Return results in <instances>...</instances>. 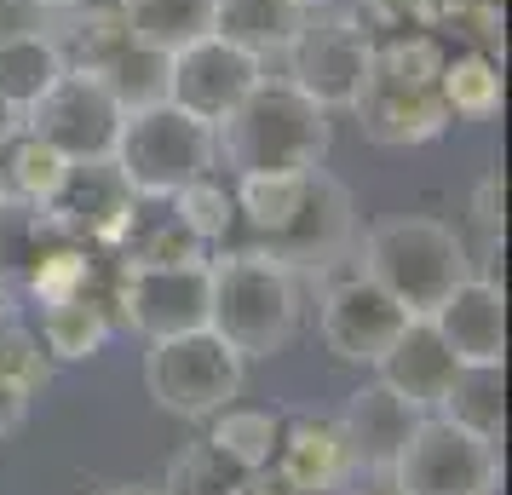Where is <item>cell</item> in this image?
<instances>
[{
    "instance_id": "4dcf8cb0",
    "label": "cell",
    "mask_w": 512,
    "mask_h": 495,
    "mask_svg": "<svg viewBox=\"0 0 512 495\" xmlns=\"http://www.w3.org/2000/svg\"><path fill=\"white\" fill-rule=\"evenodd\" d=\"M173 208L185 219V231L213 248V242H225L236 231V190H225L219 173H202V179H190V185L173 190Z\"/></svg>"
},
{
    "instance_id": "7c38bea8",
    "label": "cell",
    "mask_w": 512,
    "mask_h": 495,
    "mask_svg": "<svg viewBox=\"0 0 512 495\" xmlns=\"http://www.w3.org/2000/svg\"><path fill=\"white\" fill-rule=\"evenodd\" d=\"M369 47L374 41L351 18L311 12L294 35V47H288V81L323 110H351V98L369 75Z\"/></svg>"
},
{
    "instance_id": "44dd1931",
    "label": "cell",
    "mask_w": 512,
    "mask_h": 495,
    "mask_svg": "<svg viewBox=\"0 0 512 495\" xmlns=\"http://www.w3.org/2000/svg\"><path fill=\"white\" fill-rule=\"evenodd\" d=\"M438 415L466 426L484 444H501V426H507V375H501V363H461L438 403Z\"/></svg>"
},
{
    "instance_id": "3957f363",
    "label": "cell",
    "mask_w": 512,
    "mask_h": 495,
    "mask_svg": "<svg viewBox=\"0 0 512 495\" xmlns=\"http://www.w3.org/2000/svg\"><path fill=\"white\" fill-rule=\"evenodd\" d=\"M208 329L231 346L242 363L248 357H277L294 329H300V283L294 271L265 260L254 248L208 260Z\"/></svg>"
},
{
    "instance_id": "52a82bcc",
    "label": "cell",
    "mask_w": 512,
    "mask_h": 495,
    "mask_svg": "<svg viewBox=\"0 0 512 495\" xmlns=\"http://www.w3.org/2000/svg\"><path fill=\"white\" fill-rule=\"evenodd\" d=\"M392 472L403 495H495V484H501L495 444L472 438L466 426L443 421V415H420Z\"/></svg>"
},
{
    "instance_id": "5bb4252c",
    "label": "cell",
    "mask_w": 512,
    "mask_h": 495,
    "mask_svg": "<svg viewBox=\"0 0 512 495\" xmlns=\"http://www.w3.org/2000/svg\"><path fill=\"white\" fill-rule=\"evenodd\" d=\"M127 213H133V190L116 173V162H70L64 185L52 190L41 219L58 236H70V242H87V248L104 242V248H116Z\"/></svg>"
},
{
    "instance_id": "7bdbcfd3",
    "label": "cell",
    "mask_w": 512,
    "mask_h": 495,
    "mask_svg": "<svg viewBox=\"0 0 512 495\" xmlns=\"http://www.w3.org/2000/svg\"><path fill=\"white\" fill-rule=\"evenodd\" d=\"M12 6H18V0H0V12H12Z\"/></svg>"
},
{
    "instance_id": "484cf974",
    "label": "cell",
    "mask_w": 512,
    "mask_h": 495,
    "mask_svg": "<svg viewBox=\"0 0 512 495\" xmlns=\"http://www.w3.org/2000/svg\"><path fill=\"white\" fill-rule=\"evenodd\" d=\"M70 24H64V35H52L58 41V52H64V70H81V75H98L110 58H116L133 35H127V24H121V6L116 0H104V6H93V0H81V6H70L64 12Z\"/></svg>"
},
{
    "instance_id": "1f68e13d",
    "label": "cell",
    "mask_w": 512,
    "mask_h": 495,
    "mask_svg": "<svg viewBox=\"0 0 512 495\" xmlns=\"http://www.w3.org/2000/svg\"><path fill=\"white\" fill-rule=\"evenodd\" d=\"M52 225L41 219V208H18V202H0V294H18L29 277L35 254L47 248Z\"/></svg>"
},
{
    "instance_id": "5b68a950",
    "label": "cell",
    "mask_w": 512,
    "mask_h": 495,
    "mask_svg": "<svg viewBox=\"0 0 512 495\" xmlns=\"http://www.w3.org/2000/svg\"><path fill=\"white\" fill-rule=\"evenodd\" d=\"M110 162L133 196H173L179 185L219 167V139H213L208 121L185 116L179 104L162 98V104H144V110L121 116Z\"/></svg>"
},
{
    "instance_id": "60d3db41",
    "label": "cell",
    "mask_w": 512,
    "mask_h": 495,
    "mask_svg": "<svg viewBox=\"0 0 512 495\" xmlns=\"http://www.w3.org/2000/svg\"><path fill=\"white\" fill-rule=\"evenodd\" d=\"M35 12H70V6H81V0H29Z\"/></svg>"
},
{
    "instance_id": "4316f807",
    "label": "cell",
    "mask_w": 512,
    "mask_h": 495,
    "mask_svg": "<svg viewBox=\"0 0 512 495\" xmlns=\"http://www.w3.org/2000/svg\"><path fill=\"white\" fill-rule=\"evenodd\" d=\"M438 93H443V104H449V121H489L501 110V64H495L484 47L443 52Z\"/></svg>"
},
{
    "instance_id": "d6a6232c",
    "label": "cell",
    "mask_w": 512,
    "mask_h": 495,
    "mask_svg": "<svg viewBox=\"0 0 512 495\" xmlns=\"http://www.w3.org/2000/svg\"><path fill=\"white\" fill-rule=\"evenodd\" d=\"M248 472L236 467L225 449H213L208 438L202 444H190L173 455V467H167V490L162 495H231Z\"/></svg>"
},
{
    "instance_id": "836d02e7",
    "label": "cell",
    "mask_w": 512,
    "mask_h": 495,
    "mask_svg": "<svg viewBox=\"0 0 512 495\" xmlns=\"http://www.w3.org/2000/svg\"><path fill=\"white\" fill-rule=\"evenodd\" d=\"M52 375V357L41 346V334L29 329L18 311H0V380L24 386V392H41Z\"/></svg>"
},
{
    "instance_id": "ba28073f",
    "label": "cell",
    "mask_w": 512,
    "mask_h": 495,
    "mask_svg": "<svg viewBox=\"0 0 512 495\" xmlns=\"http://www.w3.org/2000/svg\"><path fill=\"white\" fill-rule=\"evenodd\" d=\"M24 127L41 144H52L64 162H110L121 133V104L98 75L64 70L47 93L24 110Z\"/></svg>"
},
{
    "instance_id": "603a6c76",
    "label": "cell",
    "mask_w": 512,
    "mask_h": 495,
    "mask_svg": "<svg viewBox=\"0 0 512 495\" xmlns=\"http://www.w3.org/2000/svg\"><path fill=\"white\" fill-rule=\"evenodd\" d=\"M64 75V52L41 29H6L0 35V98L12 110H29Z\"/></svg>"
},
{
    "instance_id": "8fae6325",
    "label": "cell",
    "mask_w": 512,
    "mask_h": 495,
    "mask_svg": "<svg viewBox=\"0 0 512 495\" xmlns=\"http://www.w3.org/2000/svg\"><path fill=\"white\" fill-rule=\"evenodd\" d=\"M259 81H265V58L231 47L225 35H202L190 47L167 52V104H179L185 116L208 127H219Z\"/></svg>"
},
{
    "instance_id": "b9f144b4",
    "label": "cell",
    "mask_w": 512,
    "mask_h": 495,
    "mask_svg": "<svg viewBox=\"0 0 512 495\" xmlns=\"http://www.w3.org/2000/svg\"><path fill=\"white\" fill-rule=\"evenodd\" d=\"M294 6H300L305 18H311V12H334V6H340V0H294Z\"/></svg>"
},
{
    "instance_id": "d590c367",
    "label": "cell",
    "mask_w": 512,
    "mask_h": 495,
    "mask_svg": "<svg viewBox=\"0 0 512 495\" xmlns=\"http://www.w3.org/2000/svg\"><path fill=\"white\" fill-rule=\"evenodd\" d=\"M24 415H29V392H24V386H12V380H0V438H6V432H18Z\"/></svg>"
},
{
    "instance_id": "f35d334b",
    "label": "cell",
    "mask_w": 512,
    "mask_h": 495,
    "mask_svg": "<svg viewBox=\"0 0 512 495\" xmlns=\"http://www.w3.org/2000/svg\"><path fill=\"white\" fill-rule=\"evenodd\" d=\"M18 127H24V110H12V104H6V98H0V144L12 139V133H18Z\"/></svg>"
},
{
    "instance_id": "d4e9b609",
    "label": "cell",
    "mask_w": 512,
    "mask_h": 495,
    "mask_svg": "<svg viewBox=\"0 0 512 495\" xmlns=\"http://www.w3.org/2000/svg\"><path fill=\"white\" fill-rule=\"evenodd\" d=\"M127 35L150 52H179L213 35V0H116Z\"/></svg>"
},
{
    "instance_id": "7a4b0ae2",
    "label": "cell",
    "mask_w": 512,
    "mask_h": 495,
    "mask_svg": "<svg viewBox=\"0 0 512 495\" xmlns=\"http://www.w3.org/2000/svg\"><path fill=\"white\" fill-rule=\"evenodd\" d=\"M219 156L236 179L248 173H311L328 156V110L294 87V81H259L231 116L213 127Z\"/></svg>"
},
{
    "instance_id": "8d00e7d4",
    "label": "cell",
    "mask_w": 512,
    "mask_h": 495,
    "mask_svg": "<svg viewBox=\"0 0 512 495\" xmlns=\"http://www.w3.org/2000/svg\"><path fill=\"white\" fill-rule=\"evenodd\" d=\"M231 495H300V490H294V484H282L277 472L265 467V472H248V478H242Z\"/></svg>"
},
{
    "instance_id": "ee69618b",
    "label": "cell",
    "mask_w": 512,
    "mask_h": 495,
    "mask_svg": "<svg viewBox=\"0 0 512 495\" xmlns=\"http://www.w3.org/2000/svg\"><path fill=\"white\" fill-rule=\"evenodd\" d=\"M363 6H380V0H363Z\"/></svg>"
},
{
    "instance_id": "cb8c5ba5",
    "label": "cell",
    "mask_w": 512,
    "mask_h": 495,
    "mask_svg": "<svg viewBox=\"0 0 512 495\" xmlns=\"http://www.w3.org/2000/svg\"><path fill=\"white\" fill-rule=\"evenodd\" d=\"M70 162L41 144L29 127H18L12 139L0 144V202H18V208H47L52 190L64 185Z\"/></svg>"
},
{
    "instance_id": "f546056e",
    "label": "cell",
    "mask_w": 512,
    "mask_h": 495,
    "mask_svg": "<svg viewBox=\"0 0 512 495\" xmlns=\"http://www.w3.org/2000/svg\"><path fill=\"white\" fill-rule=\"evenodd\" d=\"M98 81L110 87V98L121 104V116L127 110H144V104H162L167 98V52H150L139 41H127V47L98 70Z\"/></svg>"
},
{
    "instance_id": "83f0119b",
    "label": "cell",
    "mask_w": 512,
    "mask_h": 495,
    "mask_svg": "<svg viewBox=\"0 0 512 495\" xmlns=\"http://www.w3.org/2000/svg\"><path fill=\"white\" fill-rule=\"evenodd\" d=\"M277 438H282V415L271 409H242L225 403L219 415H208V444L225 449L242 472H265L277 461Z\"/></svg>"
},
{
    "instance_id": "9a60e30c",
    "label": "cell",
    "mask_w": 512,
    "mask_h": 495,
    "mask_svg": "<svg viewBox=\"0 0 512 495\" xmlns=\"http://www.w3.org/2000/svg\"><path fill=\"white\" fill-rule=\"evenodd\" d=\"M455 363H507V294L495 277H466L426 317Z\"/></svg>"
},
{
    "instance_id": "8992f818",
    "label": "cell",
    "mask_w": 512,
    "mask_h": 495,
    "mask_svg": "<svg viewBox=\"0 0 512 495\" xmlns=\"http://www.w3.org/2000/svg\"><path fill=\"white\" fill-rule=\"evenodd\" d=\"M144 386L167 415L208 421L242 392V357L213 329L167 334V340H150V352H144Z\"/></svg>"
},
{
    "instance_id": "6da1fadb",
    "label": "cell",
    "mask_w": 512,
    "mask_h": 495,
    "mask_svg": "<svg viewBox=\"0 0 512 495\" xmlns=\"http://www.w3.org/2000/svg\"><path fill=\"white\" fill-rule=\"evenodd\" d=\"M443 41L432 29H397L369 47V75L351 98V116L369 144L403 150V144H432L449 127V104L438 93Z\"/></svg>"
},
{
    "instance_id": "4fadbf2b",
    "label": "cell",
    "mask_w": 512,
    "mask_h": 495,
    "mask_svg": "<svg viewBox=\"0 0 512 495\" xmlns=\"http://www.w3.org/2000/svg\"><path fill=\"white\" fill-rule=\"evenodd\" d=\"M317 323H323V346L340 363H380L386 346H392L403 323H409V311L397 306L392 294L380 283H369L363 271H351L340 283L323 294V311H317Z\"/></svg>"
},
{
    "instance_id": "ab89813d",
    "label": "cell",
    "mask_w": 512,
    "mask_h": 495,
    "mask_svg": "<svg viewBox=\"0 0 512 495\" xmlns=\"http://www.w3.org/2000/svg\"><path fill=\"white\" fill-rule=\"evenodd\" d=\"M98 495H162L156 484H116V490H98Z\"/></svg>"
},
{
    "instance_id": "30bf717a",
    "label": "cell",
    "mask_w": 512,
    "mask_h": 495,
    "mask_svg": "<svg viewBox=\"0 0 512 495\" xmlns=\"http://www.w3.org/2000/svg\"><path fill=\"white\" fill-rule=\"evenodd\" d=\"M208 260H173V265H127L116 283L121 323L144 340L208 329Z\"/></svg>"
},
{
    "instance_id": "d6986e66",
    "label": "cell",
    "mask_w": 512,
    "mask_h": 495,
    "mask_svg": "<svg viewBox=\"0 0 512 495\" xmlns=\"http://www.w3.org/2000/svg\"><path fill=\"white\" fill-rule=\"evenodd\" d=\"M127 265H173V260H208L202 242L185 231V219L173 208V196H133V213L116 236Z\"/></svg>"
},
{
    "instance_id": "e0dca14e",
    "label": "cell",
    "mask_w": 512,
    "mask_h": 495,
    "mask_svg": "<svg viewBox=\"0 0 512 495\" xmlns=\"http://www.w3.org/2000/svg\"><path fill=\"white\" fill-rule=\"evenodd\" d=\"M334 421H340V438H346V449H351V472H363V467H392L397 455H403L409 432L420 426V409L403 403L392 386L369 380V386L351 392L346 409H340Z\"/></svg>"
},
{
    "instance_id": "9c48e42d",
    "label": "cell",
    "mask_w": 512,
    "mask_h": 495,
    "mask_svg": "<svg viewBox=\"0 0 512 495\" xmlns=\"http://www.w3.org/2000/svg\"><path fill=\"white\" fill-rule=\"evenodd\" d=\"M351 236H357L351 190L340 185L334 173L311 167V173H305V190H300V208L288 213V225H282V231L259 236L254 254L288 265V271H328V265L351 248Z\"/></svg>"
},
{
    "instance_id": "277c9868",
    "label": "cell",
    "mask_w": 512,
    "mask_h": 495,
    "mask_svg": "<svg viewBox=\"0 0 512 495\" xmlns=\"http://www.w3.org/2000/svg\"><path fill=\"white\" fill-rule=\"evenodd\" d=\"M363 277L386 288L409 317H432L443 294L472 277V260L449 225L397 213V219L369 225V236H363Z\"/></svg>"
},
{
    "instance_id": "e575fe53",
    "label": "cell",
    "mask_w": 512,
    "mask_h": 495,
    "mask_svg": "<svg viewBox=\"0 0 512 495\" xmlns=\"http://www.w3.org/2000/svg\"><path fill=\"white\" fill-rule=\"evenodd\" d=\"M472 219H478L489 236L501 231V173H484V185L472 196Z\"/></svg>"
},
{
    "instance_id": "7402d4cb",
    "label": "cell",
    "mask_w": 512,
    "mask_h": 495,
    "mask_svg": "<svg viewBox=\"0 0 512 495\" xmlns=\"http://www.w3.org/2000/svg\"><path fill=\"white\" fill-rule=\"evenodd\" d=\"M110 329H116V317L104 311L98 294H70V300H52L41 306V346H47L52 363H87L110 346Z\"/></svg>"
},
{
    "instance_id": "f1b7e54d",
    "label": "cell",
    "mask_w": 512,
    "mask_h": 495,
    "mask_svg": "<svg viewBox=\"0 0 512 495\" xmlns=\"http://www.w3.org/2000/svg\"><path fill=\"white\" fill-rule=\"evenodd\" d=\"M93 248L87 242H70V236H47V248L35 254L24 288L35 294V306H52V300H70V294H93Z\"/></svg>"
},
{
    "instance_id": "ac0fdd59",
    "label": "cell",
    "mask_w": 512,
    "mask_h": 495,
    "mask_svg": "<svg viewBox=\"0 0 512 495\" xmlns=\"http://www.w3.org/2000/svg\"><path fill=\"white\" fill-rule=\"evenodd\" d=\"M455 369H461V363H455V352L443 346V334L432 329L426 317H409L403 334L386 346V357L374 363V380L392 386L403 403H415L420 415H432V409L443 403V392H449Z\"/></svg>"
},
{
    "instance_id": "ffe728a7",
    "label": "cell",
    "mask_w": 512,
    "mask_h": 495,
    "mask_svg": "<svg viewBox=\"0 0 512 495\" xmlns=\"http://www.w3.org/2000/svg\"><path fill=\"white\" fill-rule=\"evenodd\" d=\"M300 24L305 12L294 0H213V35H225L231 47L254 52V58L288 52Z\"/></svg>"
},
{
    "instance_id": "74e56055",
    "label": "cell",
    "mask_w": 512,
    "mask_h": 495,
    "mask_svg": "<svg viewBox=\"0 0 512 495\" xmlns=\"http://www.w3.org/2000/svg\"><path fill=\"white\" fill-rule=\"evenodd\" d=\"M351 495H403V484H397L392 467H363V478H357Z\"/></svg>"
},
{
    "instance_id": "2e32d148",
    "label": "cell",
    "mask_w": 512,
    "mask_h": 495,
    "mask_svg": "<svg viewBox=\"0 0 512 495\" xmlns=\"http://www.w3.org/2000/svg\"><path fill=\"white\" fill-rule=\"evenodd\" d=\"M271 472L300 495H334L351 478V449L340 438V421L334 415H282Z\"/></svg>"
}]
</instances>
